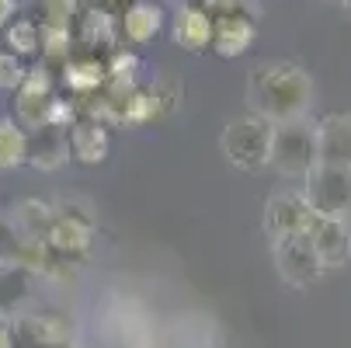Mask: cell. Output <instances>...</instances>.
Listing matches in <instances>:
<instances>
[{
	"label": "cell",
	"mask_w": 351,
	"mask_h": 348,
	"mask_svg": "<svg viewBox=\"0 0 351 348\" xmlns=\"http://www.w3.org/2000/svg\"><path fill=\"white\" fill-rule=\"evenodd\" d=\"M28 136L14 119H0V171L21 167L28 161Z\"/></svg>",
	"instance_id": "20"
},
{
	"label": "cell",
	"mask_w": 351,
	"mask_h": 348,
	"mask_svg": "<svg viewBox=\"0 0 351 348\" xmlns=\"http://www.w3.org/2000/svg\"><path fill=\"white\" fill-rule=\"evenodd\" d=\"M154 119H160L157 97L149 94V87H132L129 105H125V126H146V122H154Z\"/></svg>",
	"instance_id": "23"
},
{
	"label": "cell",
	"mask_w": 351,
	"mask_h": 348,
	"mask_svg": "<svg viewBox=\"0 0 351 348\" xmlns=\"http://www.w3.org/2000/svg\"><path fill=\"white\" fill-rule=\"evenodd\" d=\"M149 94L157 97V112H160V119H167V115L178 108V102H181V84L171 80V77H160V80L149 84Z\"/></svg>",
	"instance_id": "26"
},
{
	"label": "cell",
	"mask_w": 351,
	"mask_h": 348,
	"mask_svg": "<svg viewBox=\"0 0 351 348\" xmlns=\"http://www.w3.org/2000/svg\"><path fill=\"white\" fill-rule=\"evenodd\" d=\"M42 67L45 70H63V63L73 53V32L70 28H56V25H42Z\"/></svg>",
	"instance_id": "21"
},
{
	"label": "cell",
	"mask_w": 351,
	"mask_h": 348,
	"mask_svg": "<svg viewBox=\"0 0 351 348\" xmlns=\"http://www.w3.org/2000/svg\"><path fill=\"white\" fill-rule=\"evenodd\" d=\"M164 25H167V14H164V4H157V0H132L119 14V28L129 45H149L164 32Z\"/></svg>",
	"instance_id": "14"
},
{
	"label": "cell",
	"mask_w": 351,
	"mask_h": 348,
	"mask_svg": "<svg viewBox=\"0 0 351 348\" xmlns=\"http://www.w3.org/2000/svg\"><path fill=\"white\" fill-rule=\"evenodd\" d=\"M0 324H11V314L4 310V303H0Z\"/></svg>",
	"instance_id": "33"
},
{
	"label": "cell",
	"mask_w": 351,
	"mask_h": 348,
	"mask_svg": "<svg viewBox=\"0 0 351 348\" xmlns=\"http://www.w3.org/2000/svg\"><path fill=\"white\" fill-rule=\"evenodd\" d=\"M42 240L56 258L77 262L90 251V244H94V216L77 202H56L53 227H49V233Z\"/></svg>",
	"instance_id": "4"
},
{
	"label": "cell",
	"mask_w": 351,
	"mask_h": 348,
	"mask_svg": "<svg viewBox=\"0 0 351 348\" xmlns=\"http://www.w3.org/2000/svg\"><path fill=\"white\" fill-rule=\"evenodd\" d=\"M63 348H73V345H63Z\"/></svg>",
	"instance_id": "35"
},
{
	"label": "cell",
	"mask_w": 351,
	"mask_h": 348,
	"mask_svg": "<svg viewBox=\"0 0 351 348\" xmlns=\"http://www.w3.org/2000/svg\"><path fill=\"white\" fill-rule=\"evenodd\" d=\"M139 56L132 53V49H115V53H108L105 60V70H108V80H119V84H136V70H139Z\"/></svg>",
	"instance_id": "24"
},
{
	"label": "cell",
	"mask_w": 351,
	"mask_h": 348,
	"mask_svg": "<svg viewBox=\"0 0 351 348\" xmlns=\"http://www.w3.org/2000/svg\"><path fill=\"white\" fill-rule=\"evenodd\" d=\"M8 237H11V223H8L4 216H0V244H4Z\"/></svg>",
	"instance_id": "32"
},
{
	"label": "cell",
	"mask_w": 351,
	"mask_h": 348,
	"mask_svg": "<svg viewBox=\"0 0 351 348\" xmlns=\"http://www.w3.org/2000/svg\"><path fill=\"white\" fill-rule=\"evenodd\" d=\"M18 14V0H0V32H4Z\"/></svg>",
	"instance_id": "29"
},
{
	"label": "cell",
	"mask_w": 351,
	"mask_h": 348,
	"mask_svg": "<svg viewBox=\"0 0 351 348\" xmlns=\"http://www.w3.org/2000/svg\"><path fill=\"white\" fill-rule=\"evenodd\" d=\"M53 216H56L53 202H42V198H21L8 223H11V233L42 240L49 233V227H53Z\"/></svg>",
	"instance_id": "18"
},
{
	"label": "cell",
	"mask_w": 351,
	"mask_h": 348,
	"mask_svg": "<svg viewBox=\"0 0 351 348\" xmlns=\"http://www.w3.org/2000/svg\"><path fill=\"white\" fill-rule=\"evenodd\" d=\"M317 129V157L320 164L351 167V115H327Z\"/></svg>",
	"instance_id": "15"
},
{
	"label": "cell",
	"mask_w": 351,
	"mask_h": 348,
	"mask_svg": "<svg viewBox=\"0 0 351 348\" xmlns=\"http://www.w3.org/2000/svg\"><path fill=\"white\" fill-rule=\"evenodd\" d=\"M195 4L202 8L206 14L219 18V14H230V11H237V8H240V0H195Z\"/></svg>",
	"instance_id": "28"
},
{
	"label": "cell",
	"mask_w": 351,
	"mask_h": 348,
	"mask_svg": "<svg viewBox=\"0 0 351 348\" xmlns=\"http://www.w3.org/2000/svg\"><path fill=\"white\" fill-rule=\"evenodd\" d=\"M0 348H18L14 334H11V324H0Z\"/></svg>",
	"instance_id": "31"
},
{
	"label": "cell",
	"mask_w": 351,
	"mask_h": 348,
	"mask_svg": "<svg viewBox=\"0 0 351 348\" xmlns=\"http://www.w3.org/2000/svg\"><path fill=\"white\" fill-rule=\"evenodd\" d=\"M313 251L320 258L324 268H344L351 258V223L348 220H334V216H313L310 230H306Z\"/></svg>",
	"instance_id": "10"
},
{
	"label": "cell",
	"mask_w": 351,
	"mask_h": 348,
	"mask_svg": "<svg viewBox=\"0 0 351 348\" xmlns=\"http://www.w3.org/2000/svg\"><path fill=\"white\" fill-rule=\"evenodd\" d=\"M313 209L306 202L303 192H292V188H282L275 192L268 202H265V233L271 240L278 237H295V233H306L310 223H313Z\"/></svg>",
	"instance_id": "9"
},
{
	"label": "cell",
	"mask_w": 351,
	"mask_h": 348,
	"mask_svg": "<svg viewBox=\"0 0 351 348\" xmlns=\"http://www.w3.org/2000/svg\"><path fill=\"white\" fill-rule=\"evenodd\" d=\"M129 4H132V0H97V8H105V11H112V14H122Z\"/></svg>",
	"instance_id": "30"
},
{
	"label": "cell",
	"mask_w": 351,
	"mask_h": 348,
	"mask_svg": "<svg viewBox=\"0 0 351 348\" xmlns=\"http://www.w3.org/2000/svg\"><path fill=\"white\" fill-rule=\"evenodd\" d=\"M171 35L184 53H206L213 42V14H206L198 4H181L174 14Z\"/></svg>",
	"instance_id": "16"
},
{
	"label": "cell",
	"mask_w": 351,
	"mask_h": 348,
	"mask_svg": "<svg viewBox=\"0 0 351 348\" xmlns=\"http://www.w3.org/2000/svg\"><path fill=\"white\" fill-rule=\"evenodd\" d=\"M4 45H8V53H14L18 60L21 56H35L38 45H42V25L35 18H14L4 28Z\"/></svg>",
	"instance_id": "22"
},
{
	"label": "cell",
	"mask_w": 351,
	"mask_h": 348,
	"mask_svg": "<svg viewBox=\"0 0 351 348\" xmlns=\"http://www.w3.org/2000/svg\"><path fill=\"white\" fill-rule=\"evenodd\" d=\"M271 136H275V126L254 112L230 119L223 136H219L223 157L237 171H265L271 161Z\"/></svg>",
	"instance_id": "2"
},
{
	"label": "cell",
	"mask_w": 351,
	"mask_h": 348,
	"mask_svg": "<svg viewBox=\"0 0 351 348\" xmlns=\"http://www.w3.org/2000/svg\"><path fill=\"white\" fill-rule=\"evenodd\" d=\"M63 84H66V91L77 97V102L97 94V91L108 84L105 60L94 56V53H87V56H70V60L63 63Z\"/></svg>",
	"instance_id": "17"
},
{
	"label": "cell",
	"mask_w": 351,
	"mask_h": 348,
	"mask_svg": "<svg viewBox=\"0 0 351 348\" xmlns=\"http://www.w3.org/2000/svg\"><path fill=\"white\" fill-rule=\"evenodd\" d=\"M317 164H320V157H317V129H313V126H306V122L275 126L268 167H275L282 178L306 181V174H310Z\"/></svg>",
	"instance_id": "3"
},
{
	"label": "cell",
	"mask_w": 351,
	"mask_h": 348,
	"mask_svg": "<svg viewBox=\"0 0 351 348\" xmlns=\"http://www.w3.org/2000/svg\"><path fill=\"white\" fill-rule=\"evenodd\" d=\"M247 102H250V112L268 119L271 126L303 122V115L313 105V80L295 63H268V67L250 70Z\"/></svg>",
	"instance_id": "1"
},
{
	"label": "cell",
	"mask_w": 351,
	"mask_h": 348,
	"mask_svg": "<svg viewBox=\"0 0 351 348\" xmlns=\"http://www.w3.org/2000/svg\"><path fill=\"white\" fill-rule=\"evenodd\" d=\"M306 202L317 216H334L348 220L351 216V167H334V164H317L306 174Z\"/></svg>",
	"instance_id": "5"
},
{
	"label": "cell",
	"mask_w": 351,
	"mask_h": 348,
	"mask_svg": "<svg viewBox=\"0 0 351 348\" xmlns=\"http://www.w3.org/2000/svg\"><path fill=\"white\" fill-rule=\"evenodd\" d=\"M38 8H42V25L73 28L80 14V0H38Z\"/></svg>",
	"instance_id": "25"
},
{
	"label": "cell",
	"mask_w": 351,
	"mask_h": 348,
	"mask_svg": "<svg viewBox=\"0 0 351 348\" xmlns=\"http://www.w3.org/2000/svg\"><path fill=\"white\" fill-rule=\"evenodd\" d=\"M254 38H258V21L250 18L243 8L213 18V42H209V49L216 56H223V60L243 56L247 49L254 45Z\"/></svg>",
	"instance_id": "11"
},
{
	"label": "cell",
	"mask_w": 351,
	"mask_h": 348,
	"mask_svg": "<svg viewBox=\"0 0 351 348\" xmlns=\"http://www.w3.org/2000/svg\"><path fill=\"white\" fill-rule=\"evenodd\" d=\"M341 4H344V8H348V14H351V0H341Z\"/></svg>",
	"instance_id": "34"
},
{
	"label": "cell",
	"mask_w": 351,
	"mask_h": 348,
	"mask_svg": "<svg viewBox=\"0 0 351 348\" xmlns=\"http://www.w3.org/2000/svg\"><path fill=\"white\" fill-rule=\"evenodd\" d=\"M66 154L77 164H84V167L105 164L108 154H112V132L101 122H94V119H77L66 129Z\"/></svg>",
	"instance_id": "12"
},
{
	"label": "cell",
	"mask_w": 351,
	"mask_h": 348,
	"mask_svg": "<svg viewBox=\"0 0 351 348\" xmlns=\"http://www.w3.org/2000/svg\"><path fill=\"white\" fill-rule=\"evenodd\" d=\"M56 97V87H53V73L45 67H35L25 73L21 87L14 91V122L25 129V132H38L45 129V115H49V105Z\"/></svg>",
	"instance_id": "8"
},
{
	"label": "cell",
	"mask_w": 351,
	"mask_h": 348,
	"mask_svg": "<svg viewBox=\"0 0 351 348\" xmlns=\"http://www.w3.org/2000/svg\"><path fill=\"white\" fill-rule=\"evenodd\" d=\"M119 38H122V28H119V14L105 11V8H87L80 18H77V42L84 49H90L94 56L101 53H115L119 49Z\"/></svg>",
	"instance_id": "13"
},
{
	"label": "cell",
	"mask_w": 351,
	"mask_h": 348,
	"mask_svg": "<svg viewBox=\"0 0 351 348\" xmlns=\"http://www.w3.org/2000/svg\"><path fill=\"white\" fill-rule=\"evenodd\" d=\"M66 132L56 129H38L35 136H28V161L35 171H56L66 161Z\"/></svg>",
	"instance_id": "19"
},
{
	"label": "cell",
	"mask_w": 351,
	"mask_h": 348,
	"mask_svg": "<svg viewBox=\"0 0 351 348\" xmlns=\"http://www.w3.org/2000/svg\"><path fill=\"white\" fill-rule=\"evenodd\" d=\"M25 63L14 56V53H8V49H4V53H0V91H4V94H14L18 87H21V80H25Z\"/></svg>",
	"instance_id": "27"
},
{
	"label": "cell",
	"mask_w": 351,
	"mask_h": 348,
	"mask_svg": "<svg viewBox=\"0 0 351 348\" xmlns=\"http://www.w3.org/2000/svg\"><path fill=\"white\" fill-rule=\"evenodd\" d=\"M11 334L18 348H63L73 345V321L60 310H35V314H18L11 321Z\"/></svg>",
	"instance_id": "6"
},
{
	"label": "cell",
	"mask_w": 351,
	"mask_h": 348,
	"mask_svg": "<svg viewBox=\"0 0 351 348\" xmlns=\"http://www.w3.org/2000/svg\"><path fill=\"white\" fill-rule=\"evenodd\" d=\"M271 255H275V268H278L285 286L306 289V286H313L324 275V265H320V258H317V251H313V244H310L306 233L278 237L275 247H271Z\"/></svg>",
	"instance_id": "7"
}]
</instances>
